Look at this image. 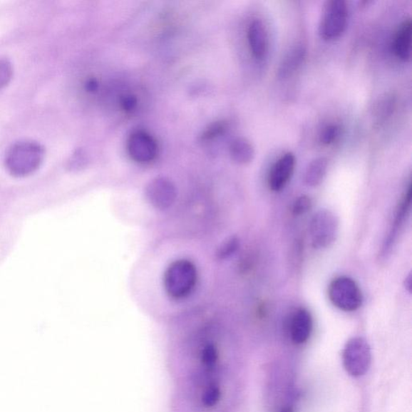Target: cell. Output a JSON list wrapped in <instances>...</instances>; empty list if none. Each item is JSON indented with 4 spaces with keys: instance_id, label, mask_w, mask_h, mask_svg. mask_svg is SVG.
Wrapping results in <instances>:
<instances>
[{
    "instance_id": "6",
    "label": "cell",
    "mask_w": 412,
    "mask_h": 412,
    "mask_svg": "<svg viewBox=\"0 0 412 412\" xmlns=\"http://www.w3.org/2000/svg\"><path fill=\"white\" fill-rule=\"evenodd\" d=\"M330 302L335 307L345 311L359 309L363 304V293L355 281L347 277L336 278L328 291Z\"/></svg>"
},
{
    "instance_id": "1",
    "label": "cell",
    "mask_w": 412,
    "mask_h": 412,
    "mask_svg": "<svg viewBox=\"0 0 412 412\" xmlns=\"http://www.w3.org/2000/svg\"><path fill=\"white\" fill-rule=\"evenodd\" d=\"M45 158V147L39 142L21 140L9 148L5 154L4 165L12 177L23 178L38 170Z\"/></svg>"
},
{
    "instance_id": "25",
    "label": "cell",
    "mask_w": 412,
    "mask_h": 412,
    "mask_svg": "<svg viewBox=\"0 0 412 412\" xmlns=\"http://www.w3.org/2000/svg\"><path fill=\"white\" fill-rule=\"evenodd\" d=\"M405 287H406V289H407L409 292H411V274L405 279Z\"/></svg>"
},
{
    "instance_id": "17",
    "label": "cell",
    "mask_w": 412,
    "mask_h": 412,
    "mask_svg": "<svg viewBox=\"0 0 412 412\" xmlns=\"http://www.w3.org/2000/svg\"><path fill=\"white\" fill-rule=\"evenodd\" d=\"M240 246V241L238 237L231 236L225 240L221 246L218 247L217 252V258L220 259H227L238 251Z\"/></svg>"
},
{
    "instance_id": "21",
    "label": "cell",
    "mask_w": 412,
    "mask_h": 412,
    "mask_svg": "<svg viewBox=\"0 0 412 412\" xmlns=\"http://www.w3.org/2000/svg\"><path fill=\"white\" fill-rule=\"evenodd\" d=\"M311 208V200L308 196L299 197L293 204L292 212L295 215H302Z\"/></svg>"
},
{
    "instance_id": "16",
    "label": "cell",
    "mask_w": 412,
    "mask_h": 412,
    "mask_svg": "<svg viewBox=\"0 0 412 412\" xmlns=\"http://www.w3.org/2000/svg\"><path fill=\"white\" fill-rule=\"evenodd\" d=\"M328 170V160L324 158L314 160L309 165L304 175V182L310 187L320 185Z\"/></svg>"
},
{
    "instance_id": "12",
    "label": "cell",
    "mask_w": 412,
    "mask_h": 412,
    "mask_svg": "<svg viewBox=\"0 0 412 412\" xmlns=\"http://www.w3.org/2000/svg\"><path fill=\"white\" fill-rule=\"evenodd\" d=\"M412 22L411 19H405L393 40V51L398 59L408 61L411 56Z\"/></svg>"
},
{
    "instance_id": "19",
    "label": "cell",
    "mask_w": 412,
    "mask_h": 412,
    "mask_svg": "<svg viewBox=\"0 0 412 412\" xmlns=\"http://www.w3.org/2000/svg\"><path fill=\"white\" fill-rule=\"evenodd\" d=\"M14 77V66L11 62L5 58L0 57V91L9 86Z\"/></svg>"
},
{
    "instance_id": "4",
    "label": "cell",
    "mask_w": 412,
    "mask_h": 412,
    "mask_svg": "<svg viewBox=\"0 0 412 412\" xmlns=\"http://www.w3.org/2000/svg\"><path fill=\"white\" fill-rule=\"evenodd\" d=\"M343 366L353 377H361L369 371L372 354L369 343L361 336L349 340L343 349Z\"/></svg>"
},
{
    "instance_id": "5",
    "label": "cell",
    "mask_w": 412,
    "mask_h": 412,
    "mask_svg": "<svg viewBox=\"0 0 412 412\" xmlns=\"http://www.w3.org/2000/svg\"><path fill=\"white\" fill-rule=\"evenodd\" d=\"M348 21V8L344 0H329L324 4L319 33L324 40L334 41L344 34Z\"/></svg>"
},
{
    "instance_id": "23",
    "label": "cell",
    "mask_w": 412,
    "mask_h": 412,
    "mask_svg": "<svg viewBox=\"0 0 412 412\" xmlns=\"http://www.w3.org/2000/svg\"><path fill=\"white\" fill-rule=\"evenodd\" d=\"M137 103H138V101H137L136 97L133 96H125L122 100V107L127 112L134 110L137 107Z\"/></svg>"
},
{
    "instance_id": "3",
    "label": "cell",
    "mask_w": 412,
    "mask_h": 412,
    "mask_svg": "<svg viewBox=\"0 0 412 412\" xmlns=\"http://www.w3.org/2000/svg\"><path fill=\"white\" fill-rule=\"evenodd\" d=\"M339 230V217L334 212L321 210L311 217L309 225L311 244L315 249L330 247L336 241Z\"/></svg>"
},
{
    "instance_id": "15",
    "label": "cell",
    "mask_w": 412,
    "mask_h": 412,
    "mask_svg": "<svg viewBox=\"0 0 412 412\" xmlns=\"http://www.w3.org/2000/svg\"><path fill=\"white\" fill-rule=\"evenodd\" d=\"M230 154L235 163L247 165L254 160L255 151L251 142L240 137L231 143Z\"/></svg>"
},
{
    "instance_id": "9",
    "label": "cell",
    "mask_w": 412,
    "mask_h": 412,
    "mask_svg": "<svg viewBox=\"0 0 412 412\" xmlns=\"http://www.w3.org/2000/svg\"><path fill=\"white\" fill-rule=\"evenodd\" d=\"M197 402L202 409H215L220 403L222 388L220 381L215 377L198 378L195 380Z\"/></svg>"
},
{
    "instance_id": "14",
    "label": "cell",
    "mask_w": 412,
    "mask_h": 412,
    "mask_svg": "<svg viewBox=\"0 0 412 412\" xmlns=\"http://www.w3.org/2000/svg\"><path fill=\"white\" fill-rule=\"evenodd\" d=\"M411 205V185H410L407 192H406L404 197L402 199L401 203H399L398 208L396 212V215L395 217L394 225L391 230L390 235H388V240L385 242V247L383 248L384 252L386 253L391 248L392 245L394 244L396 240L397 236L398 235V231L403 227V225L406 220V217H408Z\"/></svg>"
},
{
    "instance_id": "20",
    "label": "cell",
    "mask_w": 412,
    "mask_h": 412,
    "mask_svg": "<svg viewBox=\"0 0 412 412\" xmlns=\"http://www.w3.org/2000/svg\"><path fill=\"white\" fill-rule=\"evenodd\" d=\"M341 133V128L339 125L331 123L324 127L320 135V140L321 143L324 145H332L339 137Z\"/></svg>"
},
{
    "instance_id": "24",
    "label": "cell",
    "mask_w": 412,
    "mask_h": 412,
    "mask_svg": "<svg viewBox=\"0 0 412 412\" xmlns=\"http://www.w3.org/2000/svg\"><path fill=\"white\" fill-rule=\"evenodd\" d=\"M98 83L96 79H91L86 83V90L88 91H96L98 90Z\"/></svg>"
},
{
    "instance_id": "22",
    "label": "cell",
    "mask_w": 412,
    "mask_h": 412,
    "mask_svg": "<svg viewBox=\"0 0 412 412\" xmlns=\"http://www.w3.org/2000/svg\"><path fill=\"white\" fill-rule=\"evenodd\" d=\"M227 128L226 123H216L205 130L202 136V140H214L226 132Z\"/></svg>"
},
{
    "instance_id": "18",
    "label": "cell",
    "mask_w": 412,
    "mask_h": 412,
    "mask_svg": "<svg viewBox=\"0 0 412 412\" xmlns=\"http://www.w3.org/2000/svg\"><path fill=\"white\" fill-rule=\"evenodd\" d=\"M302 58H304V50L302 48H297L294 50V51L289 55V57L285 60L282 67H281L280 74L284 77L285 75L294 71L297 66L301 63Z\"/></svg>"
},
{
    "instance_id": "11",
    "label": "cell",
    "mask_w": 412,
    "mask_h": 412,
    "mask_svg": "<svg viewBox=\"0 0 412 412\" xmlns=\"http://www.w3.org/2000/svg\"><path fill=\"white\" fill-rule=\"evenodd\" d=\"M247 40L254 57L258 60L264 59L269 47V41H268L265 24L259 19H254L249 23L247 29Z\"/></svg>"
},
{
    "instance_id": "2",
    "label": "cell",
    "mask_w": 412,
    "mask_h": 412,
    "mask_svg": "<svg viewBox=\"0 0 412 412\" xmlns=\"http://www.w3.org/2000/svg\"><path fill=\"white\" fill-rule=\"evenodd\" d=\"M197 282V270L188 259H178L168 267L164 274V287L168 297L182 299L189 297Z\"/></svg>"
},
{
    "instance_id": "7",
    "label": "cell",
    "mask_w": 412,
    "mask_h": 412,
    "mask_svg": "<svg viewBox=\"0 0 412 412\" xmlns=\"http://www.w3.org/2000/svg\"><path fill=\"white\" fill-rule=\"evenodd\" d=\"M145 197L155 209L166 210L176 202L177 191L170 179L158 177L150 180L147 185Z\"/></svg>"
},
{
    "instance_id": "13",
    "label": "cell",
    "mask_w": 412,
    "mask_h": 412,
    "mask_svg": "<svg viewBox=\"0 0 412 412\" xmlns=\"http://www.w3.org/2000/svg\"><path fill=\"white\" fill-rule=\"evenodd\" d=\"M313 331V318L308 310L299 309L292 318L291 324L292 340L295 344L302 345L307 341Z\"/></svg>"
},
{
    "instance_id": "10",
    "label": "cell",
    "mask_w": 412,
    "mask_h": 412,
    "mask_svg": "<svg viewBox=\"0 0 412 412\" xmlns=\"http://www.w3.org/2000/svg\"><path fill=\"white\" fill-rule=\"evenodd\" d=\"M296 157L292 153L282 155L273 165L268 177V185L273 192L282 190L289 183L294 172Z\"/></svg>"
},
{
    "instance_id": "26",
    "label": "cell",
    "mask_w": 412,
    "mask_h": 412,
    "mask_svg": "<svg viewBox=\"0 0 412 412\" xmlns=\"http://www.w3.org/2000/svg\"><path fill=\"white\" fill-rule=\"evenodd\" d=\"M280 412H295V411L294 408L291 407V406H288V407H285L284 408L281 410Z\"/></svg>"
},
{
    "instance_id": "8",
    "label": "cell",
    "mask_w": 412,
    "mask_h": 412,
    "mask_svg": "<svg viewBox=\"0 0 412 412\" xmlns=\"http://www.w3.org/2000/svg\"><path fill=\"white\" fill-rule=\"evenodd\" d=\"M130 158L138 163H149L157 158L158 146L151 135L142 130L135 132L129 137L128 143Z\"/></svg>"
}]
</instances>
